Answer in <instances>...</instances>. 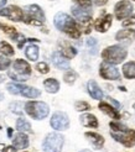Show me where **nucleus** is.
<instances>
[{
  "label": "nucleus",
  "mask_w": 135,
  "mask_h": 152,
  "mask_svg": "<svg viewBox=\"0 0 135 152\" xmlns=\"http://www.w3.org/2000/svg\"><path fill=\"white\" fill-rule=\"evenodd\" d=\"M109 126L112 129L110 135L115 141L123 143L126 147H131L135 145V130L128 129L125 125L115 123V121H112Z\"/></svg>",
  "instance_id": "1"
},
{
  "label": "nucleus",
  "mask_w": 135,
  "mask_h": 152,
  "mask_svg": "<svg viewBox=\"0 0 135 152\" xmlns=\"http://www.w3.org/2000/svg\"><path fill=\"white\" fill-rule=\"evenodd\" d=\"M54 22H55V26L58 30L66 32L68 36H71L72 39H78L81 36V28L78 27L77 22L74 21L70 15H67L65 12H58V14H56Z\"/></svg>",
  "instance_id": "2"
},
{
  "label": "nucleus",
  "mask_w": 135,
  "mask_h": 152,
  "mask_svg": "<svg viewBox=\"0 0 135 152\" xmlns=\"http://www.w3.org/2000/svg\"><path fill=\"white\" fill-rule=\"evenodd\" d=\"M126 55H128V52H126L125 48L115 45V46H109L106 50H103L102 58L104 59V62H108L112 64H119L126 58Z\"/></svg>",
  "instance_id": "3"
},
{
  "label": "nucleus",
  "mask_w": 135,
  "mask_h": 152,
  "mask_svg": "<svg viewBox=\"0 0 135 152\" xmlns=\"http://www.w3.org/2000/svg\"><path fill=\"white\" fill-rule=\"evenodd\" d=\"M25 111L32 119L42 120L48 115L50 108H48V105L43 102H29L25 105Z\"/></svg>",
  "instance_id": "4"
},
{
  "label": "nucleus",
  "mask_w": 135,
  "mask_h": 152,
  "mask_svg": "<svg viewBox=\"0 0 135 152\" xmlns=\"http://www.w3.org/2000/svg\"><path fill=\"white\" fill-rule=\"evenodd\" d=\"M65 139L61 134L51 132L45 137L42 142V150L43 152H61L63 147Z\"/></svg>",
  "instance_id": "5"
},
{
  "label": "nucleus",
  "mask_w": 135,
  "mask_h": 152,
  "mask_svg": "<svg viewBox=\"0 0 135 152\" xmlns=\"http://www.w3.org/2000/svg\"><path fill=\"white\" fill-rule=\"evenodd\" d=\"M46 18L42 9L39 5H29L26 6V16L24 18V21L29 25H35V26H41Z\"/></svg>",
  "instance_id": "6"
},
{
  "label": "nucleus",
  "mask_w": 135,
  "mask_h": 152,
  "mask_svg": "<svg viewBox=\"0 0 135 152\" xmlns=\"http://www.w3.org/2000/svg\"><path fill=\"white\" fill-rule=\"evenodd\" d=\"M6 89L9 90V93L15 94V95H22L26 98H37L41 95V92L39 89L32 88V87H27V86H21V84H14V83H10V84L6 86Z\"/></svg>",
  "instance_id": "7"
},
{
  "label": "nucleus",
  "mask_w": 135,
  "mask_h": 152,
  "mask_svg": "<svg viewBox=\"0 0 135 152\" xmlns=\"http://www.w3.org/2000/svg\"><path fill=\"white\" fill-rule=\"evenodd\" d=\"M51 126L57 131L67 130L68 126H70L68 115L63 111H56L51 118Z\"/></svg>",
  "instance_id": "8"
},
{
  "label": "nucleus",
  "mask_w": 135,
  "mask_h": 152,
  "mask_svg": "<svg viewBox=\"0 0 135 152\" xmlns=\"http://www.w3.org/2000/svg\"><path fill=\"white\" fill-rule=\"evenodd\" d=\"M99 74L103 79L107 80H118L120 79V73H119L118 68L114 67L112 63L103 62L99 67Z\"/></svg>",
  "instance_id": "9"
},
{
  "label": "nucleus",
  "mask_w": 135,
  "mask_h": 152,
  "mask_svg": "<svg viewBox=\"0 0 135 152\" xmlns=\"http://www.w3.org/2000/svg\"><path fill=\"white\" fill-rule=\"evenodd\" d=\"M133 12V4L129 0H120L115 4L114 7V14L118 20H125L130 16Z\"/></svg>",
  "instance_id": "10"
},
{
  "label": "nucleus",
  "mask_w": 135,
  "mask_h": 152,
  "mask_svg": "<svg viewBox=\"0 0 135 152\" xmlns=\"http://www.w3.org/2000/svg\"><path fill=\"white\" fill-rule=\"evenodd\" d=\"M0 16H5L7 19H11L12 21H21L24 20V12L19 6H7L0 10Z\"/></svg>",
  "instance_id": "11"
},
{
  "label": "nucleus",
  "mask_w": 135,
  "mask_h": 152,
  "mask_svg": "<svg viewBox=\"0 0 135 152\" xmlns=\"http://www.w3.org/2000/svg\"><path fill=\"white\" fill-rule=\"evenodd\" d=\"M72 14H73V16L76 18V20H78L81 22H87V21L92 20L91 9H83V7L74 5V6H72Z\"/></svg>",
  "instance_id": "12"
},
{
  "label": "nucleus",
  "mask_w": 135,
  "mask_h": 152,
  "mask_svg": "<svg viewBox=\"0 0 135 152\" xmlns=\"http://www.w3.org/2000/svg\"><path fill=\"white\" fill-rule=\"evenodd\" d=\"M112 21H113V16L110 14H107L95 21L94 27L98 32H107L109 27L112 26Z\"/></svg>",
  "instance_id": "13"
},
{
  "label": "nucleus",
  "mask_w": 135,
  "mask_h": 152,
  "mask_svg": "<svg viewBox=\"0 0 135 152\" xmlns=\"http://www.w3.org/2000/svg\"><path fill=\"white\" fill-rule=\"evenodd\" d=\"M52 63H54L55 67L58 68V69H70L68 58H66L59 51L54 52V55H52Z\"/></svg>",
  "instance_id": "14"
},
{
  "label": "nucleus",
  "mask_w": 135,
  "mask_h": 152,
  "mask_svg": "<svg viewBox=\"0 0 135 152\" xmlns=\"http://www.w3.org/2000/svg\"><path fill=\"white\" fill-rule=\"evenodd\" d=\"M14 69L22 75H30L31 74V67L24 59H16L14 62Z\"/></svg>",
  "instance_id": "15"
},
{
  "label": "nucleus",
  "mask_w": 135,
  "mask_h": 152,
  "mask_svg": "<svg viewBox=\"0 0 135 152\" xmlns=\"http://www.w3.org/2000/svg\"><path fill=\"white\" fill-rule=\"evenodd\" d=\"M98 108L104 113V114H107L108 116H110L112 119H120V114H119V111L117 110V108H113L112 105H109L108 103L106 102H101L99 105H98Z\"/></svg>",
  "instance_id": "16"
},
{
  "label": "nucleus",
  "mask_w": 135,
  "mask_h": 152,
  "mask_svg": "<svg viewBox=\"0 0 135 152\" xmlns=\"http://www.w3.org/2000/svg\"><path fill=\"white\" fill-rule=\"evenodd\" d=\"M84 135H86V137L88 139V141L91 142L95 148L101 150L103 147V145H104V137L102 135L97 134V132H86Z\"/></svg>",
  "instance_id": "17"
},
{
  "label": "nucleus",
  "mask_w": 135,
  "mask_h": 152,
  "mask_svg": "<svg viewBox=\"0 0 135 152\" xmlns=\"http://www.w3.org/2000/svg\"><path fill=\"white\" fill-rule=\"evenodd\" d=\"M87 87H88V93L93 98V99L101 100L103 98V92H102V89L99 88V86L97 84L95 80H89Z\"/></svg>",
  "instance_id": "18"
},
{
  "label": "nucleus",
  "mask_w": 135,
  "mask_h": 152,
  "mask_svg": "<svg viewBox=\"0 0 135 152\" xmlns=\"http://www.w3.org/2000/svg\"><path fill=\"white\" fill-rule=\"evenodd\" d=\"M14 146L16 148H26L29 146V137L24 134V132H19L15 135V137L12 140Z\"/></svg>",
  "instance_id": "19"
},
{
  "label": "nucleus",
  "mask_w": 135,
  "mask_h": 152,
  "mask_svg": "<svg viewBox=\"0 0 135 152\" xmlns=\"http://www.w3.org/2000/svg\"><path fill=\"white\" fill-rule=\"evenodd\" d=\"M81 123L86 127H98V119L92 114H83L81 118Z\"/></svg>",
  "instance_id": "20"
},
{
  "label": "nucleus",
  "mask_w": 135,
  "mask_h": 152,
  "mask_svg": "<svg viewBox=\"0 0 135 152\" xmlns=\"http://www.w3.org/2000/svg\"><path fill=\"white\" fill-rule=\"evenodd\" d=\"M61 53L66 57V58H68V59H71V58H73L74 56L77 55V50L74 48L73 46H71V45L68 43V42H63V43H61Z\"/></svg>",
  "instance_id": "21"
},
{
  "label": "nucleus",
  "mask_w": 135,
  "mask_h": 152,
  "mask_svg": "<svg viewBox=\"0 0 135 152\" xmlns=\"http://www.w3.org/2000/svg\"><path fill=\"white\" fill-rule=\"evenodd\" d=\"M43 87L48 93L55 94V93L58 92V89H59V83L55 78H48V79H46L43 82Z\"/></svg>",
  "instance_id": "22"
},
{
  "label": "nucleus",
  "mask_w": 135,
  "mask_h": 152,
  "mask_svg": "<svg viewBox=\"0 0 135 152\" xmlns=\"http://www.w3.org/2000/svg\"><path fill=\"white\" fill-rule=\"evenodd\" d=\"M123 74L126 79L135 78V62H126L123 66Z\"/></svg>",
  "instance_id": "23"
},
{
  "label": "nucleus",
  "mask_w": 135,
  "mask_h": 152,
  "mask_svg": "<svg viewBox=\"0 0 135 152\" xmlns=\"http://www.w3.org/2000/svg\"><path fill=\"white\" fill-rule=\"evenodd\" d=\"M25 55L30 61L39 59V47H37L36 45H30L25 50Z\"/></svg>",
  "instance_id": "24"
},
{
  "label": "nucleus",
  "mask_w": 135,
  "mask_h": 152,
  "mask_svg": "<svg viewBox=\"0 0 135 152\" xmlns=\"http://www.w3.org/2000/svg\"><path fill=\"white\" fill-rule=\"evenodd\" d=\"M16 129L21 132H31V125L27 120L20 118L18 121H16Z\"/></svg>",
  "instance_id": "25"
},
{
  "label": "nucleus",
  "mask_w": 135,
  "mask_h": 152,
  "mask_svg": "<svg viewBox=\"0 0 135 152\" xmlns=\"http://www.w3.org/2000/svg\"><path fill=\"white\" fill-rule=\"evenodd\" d=\"M135 35V31L133 30H120L117 35H115V39L118 41H123V40H130L131 37Z\"/></svg>",
  "instance_id": "26"
},
{
  "label": "nucleus",
  "mask_w": 135,
  "mask_h": 152,
  "mask_svg": "<svg viewBox=\"0 0 135 152\" xmlns=\"http://www.w3.org/2000/svg\"><path fill=\"white\" fill-rule=\"evenodd\" d=\"M0 52L5 56H14V48L7 42H0Z\"/></svg>",
  "instance_id": "27"
},
{
  "label": "nucleus",
  "mask_w": 135,
  "mask_h": 152,
  "mask_svg": "<svg viewBox=\"0 0 135 152\" xmlns=\"http://www.w3.org/2000/svg\"><path fill=\"white\" fill-rule=\"evenodd\" d=\"M63 79H65V82L67 83V84H73L74 80L77 79V73L74 71H72V69L67 71L63 75Z\"/></svg>",
  "instance_id": "28"
},
{
  "label": "nucleus",
  "mask_w": 135,
  "mask_h": 152,
  "mask_svg": "<svg viewBox=\"0 0 135 152\" xmlns=\"http://www.w3.org/2000/svg\"><path fill=\"white\" fill-rule=\"evenodd\" d=\"M74 108H76V110L78 111H87L91 109V105H89L87 102H83V100H78L74 103Z\"/></svg>",
  "instance_id": "29"
},
{
  "label": "nucleus",
  "mask_w": 135,
  "mask_h": 152,
  "mask_svg": "<svg viewBox=\"0 0 135 152\" xmlns=\"http://www.w3.org/2000/svg\"><path fill=\"white\" fill-rule=\"evenodd\" d=\"M0 28L3 30V31L7 35H10L11 37H14L16 35V28L15 27H11V26H7V25H4V24H0Z\"/></svg>",
  "instance_id": "30"
},
{
  "label": "nucleus",
  "mask_w": 135,
  "mask_h": 152,
  "mask_svg": "<svg viewBox=\"0 0 135 152\" xmlns=\"http://www.w3.org/2000/svg\"><path fill=\"white\" fill-rule=\"evenodd\" d=\"M77 6L83 7V9H91L92 7V0H74Z\"/></svg>",
  "instance_id": "31"
},
{
  "label": "nucleus",
  "mask_w": 135,
  "mask_h": 152,
  "mask_svg": "<svg viewBox=\"0 0 135 152\" xmlns=\"http://www.w3.org/2000/svg\"><path fill=\"white\" fill-rule=\"evenodd\" d=\"M9 75H10V77H11L14 80H18V82H25V80H27V78H29V75H22V74L18 73V72H10Z\"/></svg>",
  "instance_id": "32"
},
{
  "label": "nucleus",
  "mask_w": 135,
  "mask_h": 152,
  "mask_svg": "<svg viewBox=\"0 0 135 152\" xmlns=\"http://www.w3.org/2000/svg\"><path fill=\"white\" fill-rule=\"evenodd\" d=\"M36 69L39 71L41 74H47L50 72V67L47 63H45V62H40V63H37L36 66Z\"/></svg>",
  "instance_id": "33"
},
{
  "label": "nucleus",
  "mask_w": 135,
  "mask_h": 152,
  "mask_svg": "<svg viewBox=\"0 0 135 152\" xmlns=\"http://www.w3.org/2000/svg\"><path fill=\"white\" fill-rule=\"evenodd\" d=\"M10 63H11L10 59H7L6 57H4V56L0 55V71L7 69V68H9V66H10Z\"/></svg>",
  "instance_id": "34"
},
{
  "label": "nucleus",
  "mask_w": 135,
  "mask_h": 152,
  "mask_svg": "<svg viewBox=\"0 0 135 152\" xmlns=\"http://www.w3.org/2000/svg\"><path fill=\"white\" fill-rule=\"evenodd\" d=\"M12 39L15 40V41H16L18 42V46L21 48L22 46H24V43H25V37L24 36H22V35H20V34H16V35H15L14 37H12Z\"/></svg>",
  "instance_id": "35"
},
{
  "label": "nucleus",
  "mask_w": 135,
  "mask_h": 152,
  "mask_svg": "<svg viewBox=\"0 0 135 152\" xmlns=\"http://www.w3.org/2000/svg\"><path fill=\"white\" fill-rule=\"evenodd\" d=\"M135 24V14L133 15V16H129L126 20L123 21V26H131Z\"/></svg>",
  "instance_id": "36"
},
{
  "label": "nucleus",
  "mask_w": 135,
  "mask_h": 152,
  "mask_svg": "<svg viewBox=\"0 0 135 152\" xmlns=\"http://www.w3.org/2000/svg\"><path fill=\"white\" fill-rule=\"evenodd\" d=\"M18 106H19V103H12V104L10 105V109H11L14 113H16V114H22V111L18 108Z\"/></svg>",
  "instance_id": "37"
},
{
  "label": "nucleus",
  "mask_w": 135,
  "mask_h": 152,
  "mask_svg": "<svg viewBox=\"0 0 135 152\" xmlns=\"http://www.w3.org/2000/svg\"><path fill=\"white\" fill-rule=\"evenodd\" d=\"M92 1L97 5V6H103L108 3V0H92Z\"/></svg>",
  "instance_id": "38"
},
{
  "label": "nucleus",
  "mask_w": 135,
  "mask_h": 152,
  "mask_svg": "<svg viewBox=\"0 0 135 152\" xmlns=\"http://www.w3.org/2000/svg\"><path fill=\"white\" fill-rule=\"evenodd\" d=\"M16 147L15 146H6L4 150H3V152H16Z\"/></svg>",
  "instance_id": "39"
},
{
  "label": "nucleus",
  "mask_w": 135,
  "mask_h": 152,
  "mask_svg": "<svg viewBox=\"0 0 135 152\" xmlns=\"http://www.w3.org/2000/svg\"><path fill=\"white\" fill-rule=\"evenodd\" d=\"M108 99H109L112 103H113V104L115 105V108H119V106H120V105H119V103H118V102H115L114 99H112V98H108Z\"/></svg>",
  "instance_id": "40"
},
{
  "label": "nucleus",
  "mask_w": 135,
  "mask_h": 152,
  "mask_svg": "<svg viewBox=\"0 0 135 152\" xmlns=\"http://www.w3.org/2000/svg\"><path fill=\"white\" fill-rule=\"evenodd\" d=\"M6 4V0H0V7H3Z\"/></svg>",
  "instance_id": "41"
},
{
  "label": "nucleus",
  "mask_w": 135,
  "mask_h": 152,
  "mask_svg": "<svg viewBox=\"0 0 135 152\" xmlns=\"http://www.w3.org/2000/svg\"><path fill=\"white\" fill-rule=\"evenodd\" d=\"M4 79H5L4 75H0V83H3V82H4Z\"/></svg>",
  "instance_id": "42"
},
{
  "label": "nucleus",
  "mask_w": 135,
  "mask_h": 152,
  "mask_svg": "<svg viewBox=\"0 0 135 152\" xmlns=\"http://www.w3.org/2000/svg\"><path fill=\"white\" fill-rule=\"evenodd\" d=\"M4 99V94L1 93V92H0V100H3Z\"/></svg>",
  "instance_id": "43"
},
{
  "label": "nucleus",
  "mask_w": 135,
  "mask_h": 152,
  "mask_svg": "<svg viewBox=\"0 0 135 152\" xmlns=\"http://www.w3.org/2000/svg\"><path fill=\"white\" fill-rule=\"evenodd\" d=\"M79 152H92V151H89V150H82V151H79Z\"/></svg>",
  "instance_id": "44"
},
{
  "label": "nucleus",
  "mask_w": 135,
  "mask_h": 152,
  "mask_svg": "<svg viewBox=\"0 0 135 152\" xmlns=\"http://www.w3.org/2000/svg\"><path fill=\"white\" fill-rule=\"evenodd\" d=\"M7 134H9V136H11L12 135V130H9V131H7Z\"/></svg>",
  "instance_id": "45"
},
{
  "label": "nucleus",
  "mask_w": 135,
  "mask_h": 152,
  "mask_svg": "<svg viewBox=\"0 0 135 152\" xmlns=\"http://www.w3.org/2000/svg\"><path fill=\"white\" fill-rule=\"evenodd\" d=\"M134 108H135V104H134Z\"/></svg>",
  "instance_id": "46"
},
{
  "label": "nucleus",
  "mask_w": 135,
  "mask_h": 152,
  "mask_svg": "<svg viewBox=\"0 0 135 152\" xmlns=\"http://www.w3.org/2000/svg\"><path fill=\"white\" fill-rule=\"evenodd\" d=\"M0 129H1V127H0Z\"/></svg>",
  "instance_id": "47"
},
{
  "label": "nucleus",
  "mask_w": 135,
  "mask_h": 152,
  "mask_svg": "<svg viewBox=\"0 0 135 152\" xmlns=\"http://www.w3.org/2000/svg\"><path fill=\"white\" fill-rule=\"evenodd\" d=\"M134 1H135V0H134Z\"/></svg>",
  "instance_id": "48"
}]
</instances>
